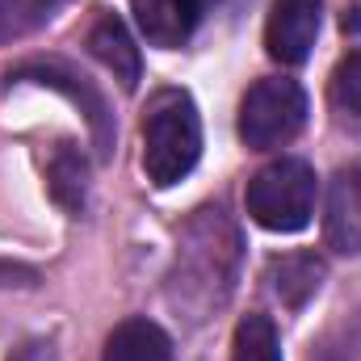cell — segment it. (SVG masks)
I'll list each match as a JSON object with an SVG mask.
<instances>
[{
	"label": "cell",
	"mask_w": 361,
	"mask_h": 361,
	"mask_svg": "<svg viewBox=\"0 0 361 361\" xmlns=\"http://www.w3.org/2000/svg\"><path fill=\"white\" fill-rule=\"evenodd\" d=\"M235 227L223 219V210H202L177 244V269H173V302L197 311L202 319L210 307H219L231 294L235 281Z\"/></svg>",
	"instance_id": "cell-1"
},
{
	"label": "cell",
	"mask_w": 361,
	"mask_h": 361,
	"mask_svg": "<svg viewBox=\"0 0 361 361\" xmlns=\"http://www.w3.org/2000/svg\"><path fill=\"white\" fill-rule=\"evenodd\" d=\"M202 156V118L189 92L164 89L152 97L143 118V169L147 180L169 189L197 169Z\"/></svg>",
	"instance_id": "cell-2"
},
{
	"label": "cell",
	"mask_w": 361,
	"mask_h": 361,
	"mask_svg": "<svg viewBox=\"0 0 361 361\" xmlns=\"http://www.w3.org/2000/svg\"><path fill=\"white\" fill-rule=\"evenodd\" d=\"M315 193H319V180L311 173L307 160H294V156H281L265 164L257 177L248 180L244 189V202H248V214L265 227V231H302L315 214Z\"/></svg>",
	"instance_id": "cell-3"
},
{
	"label": "cell",
	"mask_w": 361,
	"mask_h": 361,
	"mask_svg": "<svg viewBox=\"0 0 361 361\" xmlns=\"http://www.w3.org/2000/svg\"><path fill=\"white\" fill-rule=\"evenodd\" d=\"M307 126V92L294 80H257L240 101V139L252 152H269L290 143Z\"/></svg>",
	"instance_id": "cell-4"
},
{
	"label": "cell",
	"mask_w": 361,
	"mask_h": 361,
	"mask_svg": "<svg viewBox=\"0 0 361 361\" xmlns=\"http://www.w3.org/2000/svg\"><path fill=\"white\" fill-rule=\"evenodd\" d=\"M324 21V0H273L269 25H265V47L277 63H307L311 47L319 38Z\"/></svg>",
	"instance_id": "cell-5"
},
{
	"label": "cell",
	"mask_w": 361,
	"mask_h": 361,
	"mask_svg": "<svg viewBox=\"0 0 361 361\" xmlns=\"http://www.w3.org/2000/svg\"><path fill=\"white\" fill-rule=\"evenodd\" d=\"M17 80H38V85H47V89L68 92L76 105H85L89 126H92V143H97V152H101V156H109V147H114V122H109V114H105L101 92L92 89L85 76H76V72H72V68H63V63L30 59L25 68H17Z\"/></svg>",
	"instance_id": "cell-6"
},
{
	"label": "cell",
	"mask_w": 361,
	"mask_h": 361,
	"mask_svg": "<svg viewBox=\"0 0 361 361\" xmlns=\"http://www.w3.org/2000/svg\"><path fill=\"white\" fill-rule=\"evenodd\" d=\"M324 235L336 252H361V169H341L328 180Z\"/></svg>",
	"instance_id": "cell-7"
},
{
	"label": "cell",
	"mask_w": 361,
	"mask_h": 361,
	"mask_svg": "<svg viewBox=\"0 0 361 361\" xmlns=\"http://www.w3.org/2000/svg\"><path fill=\"white\" fill-rule=\"evenodd\" d=\"M214 0H135L139 30L152 47H180Z\"/></svg>",
	"instance_id": "cell-8"
},
{
	"label": "cell",
	"mask_w": 361,
	"mask_h": 361,
	"mask_svg": "<svg viewBox=\"0 0 361 361\" xmlns=\"http://www.w3.org/2000/svg\"><path fill=\"white\" fill-rule=\"evenodd\" d=\"M89 51L109 68V72H114V80H118L126 92L139 85V76H143V59H139V47H135V38H130V30H126L122 17L101 13V17L92 21Z\"/></svg>",
	"instance_id": "cell-9"
},
{
	"label": "cell",
	"mask_w": 361,
	"mask_h": 361,
	"mask_svg": "<svg viewBox=\"0 0 361 361\" xmlns=\"http://www.w3.org/2000/svg\"><path fill=\"white\" fill-rule=\"evenodd\" d=\"M101 361H173V341L152 319H122L109 332Z\"/></svg>",
	"instance_id": "cell-10"
},
{
	"label": "cell",
	"mask_w": 361,
	"mask_h": 361,
	"mask_svg": "<svg viewBox=\"0 0 361 361\" xmlns=\"http://www.w3.org/2000/svg\"><path fill=\"white\" fill-rule=\"evenodd\" d=\"M324 273H328V265L315 252H286V257H273L269 261L265 277H269V290L286 307H302L324 286Z\"/></svg>",
	"instance_id": "cell-11"
},
{
	"label": "cell",
	"mask_w": 361,
	"mask_h": 361,
	"mask_svg": "<svg viewBox=\"0 0 361 361\" xmlns=\"http://www.w3.org/2000/svg\"><path fill=\"white\" fill-rule=\"evenodd\" d=\"M47 177H51V193H55V202L63 210H72V214L85 210V197H89V164L76 152V143H59L55 147Z\"/></svg>",
	"instance_id": "cell-12"
},
{
	"label": "cell",
	"mask_w": 361,
	"mask_h": 361,
	"mask_svg": "<svg viewBox=\"0 0 361 361\" xmlns=\"http://www.w3.org/2000/svg\"><path fill=\"white\" fill-rule=\"evenodd\" d=\"M231 361H281L277 328H273L269 315H244V319L235 324Z\"/></svg>",
	"instance_id": "cell-13"
},
{
	"label": "cell",
	"mask_w": 361,
	"mask_h": 361,
	"mask_svg": "<svg viewBox=\"0 0 361 361\" xmlns=\"http://www.w3.org/2000/svg\"><path fill=\"white\" fill-rule=\"evenodd\" d=\"M68 0H0V38H21L51 21Z\"/></svg>",
	"instance_id": "cell-14"
},
{
	"label": "cell",
	"mask_w": 361,
	"mask_h": 361,
	"mask_svg": "<svg viewBox=\"0 0 361 361\" xmlns=\"http://www.w3.org/2000/svg\"><path fill=\"white\" fill-rule=\"evenodd\" d=\"M332 97H336L341 109H349V114L361 118V51H353L349 59H341V68L332 76Z\"/></svg>",
	"instance_id": "cell-15"
},
{
	"label": "cell",
	"mask_w": 361,
	"mask_h": 361,
	"mask_svg": "<svg viewBox=\"0 0 361 361\" xmlns=\"http://www.w3.org/2000/svg\"><path fill=\"white\" fill-rule=\"evenodd\" d=\"M38 273L30 265H13V261H0V286H34Z\"/></svg>",
	"instance_id": "cell-16"
}]
</instances>
